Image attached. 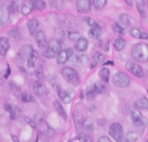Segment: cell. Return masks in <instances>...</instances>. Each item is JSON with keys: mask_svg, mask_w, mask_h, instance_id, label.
Masks as SVG:
<instances>
[{"mask_svg": "<svg viewBox=\"0 0 148 142\" xmlns=\"http://www.w3.org/2000/svg\"><path fill=\"white\" fill-rule=\"evenodd\" d=\"M132 57L139 62L148 61V44L145 43L136 44L131 51Z\"/></svg>", "mask_w": 148, "mask_h": 142, "instance_id": "1", "label": "cell"}, {"mask_svg": "<svg viewBox=\"0 0 148 142\" xmlns=\"http://www.w3.org/2000/svg\"><path fill=\"white\" fill-rule=\"evenodd\" d=\"M61 51V44L56 39H50L47 43L46 47L45 48L42 54L47 59H51L57 57Z\"/></svg>", "mask_w": 148, "mask_h": 142, "instance_id": "2", "label": "cell"}, {"mask_svg": "<svg viewBox=\"0 0 148 142\" xmlns=\"http://www.w3.org/2000/svg\"><path fill=\"white\" fill-rule=\"evenodd\" d=\"M62 75L64 79L74 86L78 85L79 77L77 72L72 68L65 67L62 69Z\"/></svg>", "mask_w": 148, "mask_h": 142, "instance_id": "3", "label": "cell"}, {"mask_svg": "<svg viewBox=\"0 0 148 142\" xmlns=\"http://www.w3.org/2000/svg\"><path fill=\"white\" fill-rule=\"evenodd\" d=\"M112 82L113 84L117 87L125 88L130 84V78L125 73L118 72L113 76Z\"/></svg>", "mask_w": 148, "mask_h": 142, "instance_id": "4", "label": "cell"}, {"mask_svg": "<svg viewBox=\"0 0 148 142\" xmlns=\"http://www.w3.org/2000/svg\"><path fill=\"white\" fill-rule=\"evenodd\" d=\"M57 91L59 99L65 104H69L72 102L76 95L75 91L70 88L62 89L60 86H57Z\"/></svg>", "mask_w": 148, "mask_h": 142, "instance_id": "5", "label": "cell"}, {"mask_svg": "<svg viewBox=\"0 0 148 142\" xmlns=\"http://www.w3.org/2000/svg\"><path fill=\"white\" fill-rule=\"evenodd\" d=\"M109 133L117 142H120L123 136V129L121 125L118 122L112 124L109 128Z\"/></svg>", "mask_w": 148, "mask_h": 142, "instance_id": "6", "label": "cell"}, {"mask_svg": "<svg viewBox=\"0 0 148 142\" xmlns=\"http://www.w3.org/2000/svg\"><path fill=\"white\" fill-rule=\"evenodd\" d=\"M131 118L134 123L139 127H146L148 125L147 119L144 117L138 109H134L131 112Z\"/></svg>", "mask_w": 148, "mask_h": 142, "instance_id": "7", "label": "cell"}, {"mask_svg": "<svg viewBox=\"0 0 148 142\" xmlns=\"http://www.w3.org/2000/svg\"><path fill=\"white\" fill-rule=\"evenodd\" d=\"M33 48L31 45L26 44L23 46L16 54V59L19 63H23L29 57Z\"/></svg>", "mask_w": 148, "mask_h": 142, "instance_id": "8", "label": "cell"}, {"mask_svg": "<svg viewBox=\"0 0 148 142\" xmlns=\"http://www.w3.org/2000/svg\"><path fill=\"white\" fill-rule=\"evenodd\" d=\"M125 68L133 75L138 78H142L144 76L143 70L142 67L138 64L128 61L125 64Z\"/></svg>", "mask_w": 148, "mask_h": 142, "instance_id": "9", "label": "cell"}, {"mask_svg": "<svg viewBox=\"0 0 148 142\" xmlns=\"http://www.w3.org/2000/svg\"><path fill=\"white\" fill-rule=\"evenodd\" d=\"M73 55V50L72 48H66L61 50L57 57V61L58 64H63L69 60Z\"/></svg>", "mask_w": 148, "mask_h": 142, "instance_id": "10", "label": "cell"}, {"mask_svg": "<svg viewBox=\"0 0 148 142\" xmlns=\"http://www.w3.org/2000/svg\"><path fill=\"white\" fill-rule=\"evenodd\" d=\"M91 2L88 0H78L75 3L76 10L80 13H87L91 10Z\"/></svg>", "mask_w": 148, "mask_h": 142, "instance_id": "11", "label": "cell"}, {"mask_svg": "<svg viewBox=\"0 0 148 142\" xmlns=\"http://www.w3.org/2000/svg\"><path fill=\"white\" fill-rule=\"evenodd\" d=\"M33 92L38 97H42L47 94V90L45 85L40 81H35L33 84Z\"/></svg>", "mask_w": 148, "mask_h": 142, "instance_id": "12", "label": "cell"}, {"mask_svg": "<svg viewBox=\"0 0 148 142\" xmlns=\"http://www.w3.org/2000/svg\"><path fill=\"white\" fill-rule=\"evenodd\" d=\"M4 109L9 113V118L10 119H14L17 118L21 112V110L18 106L9 103L5 104Z\"/></svg>", "mask_w": 148, "mask_h": 142, "instance_id": "13", "label": "cell"}, {"mask_svg": "<svg viewBox=\"0 0 148 142\" xmlns=\"http://www.w3.org/2000/svg\"><path fill=\"white\" fill-rule=\"evenodd\" d=\"M35 40L38 47L40 48H45L47 44V39L45 32L41 30L37 31L35 33Z\"/></svg>", "mask_w": 148, "mask_h": 142, "instance_id": "14", "label": "cell"}, {"mask_svg": "<svg viewBox=\"0 0 148 142\" xmlns=\"http://www.w3.org/2000/svg\"><path fill=\"white\" fill-rule=\"evenodd\" d=\"M88 45V42L87 39L84 37H80L76 40L74 44V48L77 52H84L87 50Z\"/></svg>", "mask_w": 148, "mask_h": 142, "instance_id": "15", "label": "cell"}, {"mask_svg": "<svg viewBox=\"0 0 148 142\" xmlns=\"http://www.w3.org/2000/svg\"><path fill=\"white\" fill-rule=\"evenodd\" d=\"M9 47L10 42L9 39L5 37H0V56H5Z\"/></svg>", "mask_w": 148, "mask_h": 142, "instance_id": "16", "label": "cell"}, {"mask_svg": "<svg viewBox=\"0 0 148 142\" xmlns=\"http://www.w3.org/2000/svg\"><path fill=\"white\" fill-rule=\"evenodd\" d=\"M10 13L8 8L5 6H0V25H5L9 19Z\"/></svg>", "mask_w": 148, "mask_h": 142, "instance_id": "17", "label": "cell"}, {"mask_svg": "<svg viewBox=\"0 0 148 142\" xmlns=\"http://www.w3.org/2000/svg\"><path fill=\"white\" fill-rule=\"evenodd\" d=\"M53 106L57 112V113L65 120L66 121L68 119V114H66L65 110L62 107L61 103L57 100H55L53 102Z\"/></svg>", "mask_w": 148, "mask_h": 142, "instance_id": "18", "label": "cell"}, {"mask_svg": "<svg viewBox=\"0 0 148 142\" xmlns=\"http://www.w3.org/2000/svg\"><path fill=\"white\" fill-rule=\"evenodd\" d=\"M134 106L136 109L148 110V99L146 97L138 99L134 102Z\"/></svg>", "mask_w": 148, "mask_h": 142, "instance_id": "19", "label": "cell"}, {"mask_svg": "<svg viewBox=\"0 0 148 142\" xmlns=\"http://www.w3.org/2000/svg\"><path fill=\"white\" fill-rule=\"evenodd\" d=\"M38 58V52L36 50L33 49L31 51L28 59L27 66L28 68H33L35 67V63Z\"/></svg>", "mask_w": 148, "mask_h": 142, "instance_id": "20", "label": "cell"}, {"mask_svg": "<svg viewBox=\"0 0 148 142\" xmlns=\"http://www.w3.org/2000/svg\"><path fill=\"white\" fill-rule=\"evenodd\" d=\"M73 122L77 128L82 126V124L84 120L82 113L78 110L74 111L73 113Z\"/></svg>", "mask_w": 148, "mask_h": 142, "instance_id": "21", "label": "cell"}, {"mask_svg": "<svg viewBox=\"0 0 148 142\" xmlns=\"http://www.w3.org/2000/svg\"><path fill=\"white\" fill-rule=\"evenodd\" d=\"M105 59V58L102 54L98 52H96L93 56L92 61L90 65V68L91 69L94 68L97 65L103 62Z\"/></svg>", "mask_w": 148, "mask_h": 142, "instance_id": "22", "label": "cell"}, {"mask_svg": "<svg viewBox=\"0 0 148 142\" xmlns=\"http://www.w3.org/2000/svg\"><path fill=\"white\" fill-rule=\"evenodd\" d=\"M39 25V22L36 18H32L28 21L27 27L29 31V32L34 35L36 33V30Z\"/></svg>", "mask_w": 148, "mask_h": 142, "instance_id": "23", "label": "cell"}, {"mask_svg": "<svg viewBox=\"0 0 148 142\" xmlns=\"http://www.w3.org/2000/svg\"><path fill=\"white\" fill-rule=\"evenodd\" d=\"M33 1H28L25 2L21 6V12L24 15H28L33 10Z\"/></svg>", "mask_w": 148, "mask_h": 142, "instance_id": "24", "label": "cell"}, {"mask_svg": "<svg viewBox=\"0 0 148 142\" xmlns=\"http://www.w3.org/2000/svg\"><path fill=\"white\" fill-rule=\"evenodd\" d=\"M101 27L98 24V26L92 28L88 31V35L91 39H96L99 38L101 35Z\"/></svg>", "mask_w": 148, "mask_h": 142, "instance_id": "25", "label": "cell"}, {"mask_svg": "<svg viewBox=\"0 0 148 142\" xmlns=\"http://www.w3.org/2000/svg\"><path fill=\"white\" fill-rule=\"evenodd\" d=\"M94 119L92 117H88L85 119L82 124V127L88 132H91L93 130Z\"/></svg>", "mask_w": 148, "mask_h": 142, "instance_id": "26", "label": "cell"}, {"mask_svg": "<svg viewBox=\"0 0 148 142\" xmlns=\"http://www.w3.org/2000/svg\"><path fill=\"white\" fill-rule=\"evenodd\" d=\"M139 139L138 134L135 132H128L124 138V142H137Z\"/></svg>", "mask_w": 148, "mask_h": 142, "instance_id": "27", "label": "cell"}, {"mask_svg": "<svg viewBox=\"0 0 148 142\" xmlns=\"http://www.w3.org/2000/svg\"><path fill=\"white\" fill-rule=\"evenodd\" d=\"M99 75L101 79L105 83H108L110 77L109 70L106 68H102L99 72Z\"/></svg>", "mask_w": 148, "mask_h": 142, "instance_id": "28", "label": "cell"}, {"mask_svg": "<svg viewBox=\"0 0 148 142\" xmlns=\"http://www.w3.org/2000/svg\"><path fill=\"white\" fill-rule=\"evenodd\" d=\"M125 40L121 38L116 39L113 43V46L117 51L122 50L125 46Z\"/></svg>", "mask_w": 148, "mask_h": 142, "instance_id": "29", "label": "cell"}, {"mask_svg": "<svg viewBox=\"0 0 148 142\" xmlns=\"http://www.w3.org/2000/svg\"><path fill=\"white\" fill-rule=\"evenodd\" d=\"M9 34L15 39H18L21 36V31L19 27H14L11 28L9 31Z\"/></svg>", "mask_w": 148, "mask_h": 142, "instance_id": "30", "label": "cell"}, {"mask_svg": "<svg viewBox=\"0 0 148 142\" xmlns=\"http://www.w3.org/2000/svg\"><path fill=\"white\" fill-rule=\"evenodd\" d=\"M7 8L10 13H16L18 11V5L16 1L9 2Z\"/></svg>", "mask_w": 148, "mask_h": 142, "instance_id": "31", "label": "cell"}, {"mask_svg": "<svg viewBox=\"0 0 148 142\" xmlns=\"http://www.w3.org/2000/svg\"><path fill=\"white\" fill-rule=\"evenodd\" d=\"M34 9L38 11H42L46 7L45 2L42 0H36L33 1Z\"/></svg>", "mask_w": 148, "mask_h": 142, "instance_id": "32", "label": "cell"}, {"mask_svg": "<svg viewBox=\"0 0 148 142\" xmlns=\"http://www.w3.org/2000/svg\"><path fill=\"white\" fill-rule=\"evenodd\" d=\"M69 61L71 64H72L73 66H80L81 65H83L82 61L81 59L80 55H73L71 58L69 59Z\"/></svg>", "mask_w": 148, "mask_h": 142, "instance_id": "33", "label": "cell"}, {"mask_svg": "<svg viewBox=\"0 0 148 142\" xmlns=\"http://www.w3.org/2000/svg\"><path fill=\"white\" fill-rule=\"evenodd\" d=\"M21 99L24 103H31L34 101V97L28 92H23L21 94Z\"/></svg>", "mask_w": 148, "mask_h": 142, "instance_id": "34", "label": "cell"}, {"mask_svg": "<svg viewBox=\"0 0 148 142\" xmlns=\"http://www.w3.org/2000/svg\"><path fill=\"white\" fill-rule=\"evenodd\" d=\"M112 28L114 33L117 34H123L124 32V29L118 23H114L112 25Z\"/></svg>", "mask_w": 148, "mask_h": 142, "instance_id": "35", "label": "cell"}, {"mask_svg": "<svg viewBox=\"0 0 148 142\" xmlns=\"http://www.w3.org/2000/svg\"><path fill=\"white\" fill-rule=\"evenodd\" d=\"M93 87L98 94H103L104 92H105V91L106 90V87L104 85H103L99 83H95L94 84Z\"/></svg>", "mask_w": 148, "mask_h": 142, "instance_id": "36", "label": "cell"}, {"mask_svg": "<svg viewBox=\"0 0 148 142\" xmlns=\"http://www.w3.org/2000/svg\"><path fill=\"white\" fill-rule=\"evenodd\" d=\"M76 139H77L80 142H92L91 137L84 133L79 134L76 137Z\"/></svg>", "mask_w": 148, "mask_h": 142, "instance_id": "37", "label": "cell"}, {"mask_svg": "<svg viewBox=\"0 0 148 142\" xmlns=\"http://www.w3.org/2000/svg\"><path fill=\"white\" fill-rule=\"evenodd\" d=\"M97 95L98 94L96 92V91L94 89V87L88 89L86 92V97L89 100H94Z\"/></svg>", "mask_w": 148, "mask_h": 142, "instance_id": "38", "label": "cell"}, {"mask_svg": "<svg viewBox=\"0 0 148 142\" xmlns=\"http://www.w3.org/2000/svg\"><path fill=\"white\" fill-rule=\"evenodd\" d=\"M120 22L125 25H128L130 23L129 16L127 13H122L119 16Z\"/></svg>", "mask_w": 148, "mask_h": 142, "instance_id": "39", "label": "cell"}, {"mask_svg": "<svg viewBox=\"0 0 148 142\" xmlns=\"http://www.w3.org/2000/svg\"><path fill=\"white\" fill-rule=\"evenodd\" d=\"M84 21L86 22V23L91 27L94 28L98 26V24L91 17L88 16H85L84 17Z\"/></svg>", "mask_w": 148, "mask_h": 142, "instance_id": "40", "label": "cell"}, {"mask_svg": "<svg viewBox=\"0 0 148 142\" xmlns=\"http://www.w3.org/2000/svg\"><path fill=\"white\" fill-rule=\"evenodd\" d=\"M107 1L106 0H94L92 1L94 6L98 9L103 8L106 3Z\"/></svg>", "mask_w": 148, "mask_h": 142, "instance_id": "41", "label": "cell"}, {"mask_svg": "<svg viewBox=\"0 0 148 142\" xmlns=\"http://www.w3.org/2000/svg\"><path fill=\"white\" fill-rule=\"evenodd\" d=\"M130 34L134 38L140 39V38L141 31L137 28H132L130 30Z\"/></svg>", "mask_w": 148, "mask_h": 142, "instance_id": "42", "label": "cell"}, {"mask_svg": "<svg viewBox=\"0 0 148 142\" xmlns=\"http://www.w3.org/2000/svg\"><path fill=\"white\" fill-rule=\"evenodd\" d=\"M35 74L36 76V77L39 79L41 80L43 78V68L41 66H38L36 69L35 70Z\"/></svg>", "mask_w": 148, "mask_h": 142, "instance_id": "43", "label": "cell"}, {"mask_svg": "<svg viewBox=\"0 0 148 142\" xmlns=\"http://www.w3.org/2000/svg\"><path fill=\"white\" fill-rule=\"evenodd\" d=\"M68 38L71 40H77L79 38V34L78 33L76 32H68Z\"/></svg>", "mask_w": 148, "mask_h": 142, "instance_id": "44", "label": "cell"}, {"mask_svg": "<svg viewBox=\"0 0 148 142\" xmlns=\"http://www.w3.org/2000/svg\"><path fill=\"white\" fill-rule=\"evenodd\" d=\"M9 87L10 88V89H12L14 92L15 93H18L20 92V88L13 81H10L9 83Z\"/></svg>", "mask_w": 148, "mask_h": 142, "instance_id": "45", "label": "cell"}, {"mask_svg": "<svg viewBox=\"0 0 148 142\" xmlns=\"http://www.w3.org/2000/svg\"><path fill=\"white\" fill-rule=\"evenodd\" d=\"M137 8L138 11L140 13L141 15L145 14V10H144V2L143 1H140L137 3Z\"/></svg>", "mask_w": 148, "mask_h": 142, "instance_id": "46", "label": "cell"}, {"mask_svg": "<svg viewBox=\"0 0 148 142\" xmlns=\"http://www.w3.org/2000/svg\"><path fill=\"white\" fill-rule=\"evenodd\" d=\"M23 118L24 119V121L29 125H30L32 128H36V124L35 123V122L34 121H32L31 119H30L29 118H28V117H26V116H24L23 117Z\"/></svg>", "mask_w": 148, "mask_h": 142, "instance_id": "47", "label": "cell"}, {"mask_svg": "<svg viewBox=\"0 0 148 142\" xmlns=\"http://www.w3.org/2000/svg\"><path fill=\"white\" fill-rule=\"evenodd\" d=\"M10 73H11V69H10V65L9 64L7 65V68L5 71V73L3 74V77L4 79H7L9 76L10 75Z\"/></svg>", "mask_w": 148, "mask_h": 142, "instance_id": "48", "label": "cell"}, {"mask_svg": "<svg viewBox=\"0 0 148 142\" xmlns=\"http://www.w3.org/2000/svg\"><path fill=\"white\" fill-rule=\"evenodd\" d=\"M97 142H112L106 136H102L100 137Z\"/></svg>", "mask_w": 148, "mask_h": 142, "instance_id": "49", "label": "cell"}, {"mask_svg": "<svg viewBox=\"0 0 148 142\" xmlns=\"http://www.w3.org/2000/svg\"><path fill=\"white\" fill-rule=\"evenodd\" d=\"M140 39H148V34L145 32H141L140 38Z\"/></svg>", "mask_w": 148, "mask_h": 142, "instance_id": "50", "label": "cell"}, {"mask_svg": "<svg viewBox=\"0 0 148 142\" xmlns=\"http://www.w3.org/2000/svg\"><path fill=\"white\" fill-rule=\"evenodd\" d=\"M11 138L13 142H20V140H18V137L15 135H11Z\"/></svg>", "mask_w": 148, "mask_h": 142, "instance_id": "51", "label": "cell"}, {"mask_svg": "<svg viewBox=\"0 0 148 142\" xmlns=\"http://www.w3.org/2000/svg\"><path fill=\"white\" fill-rule=\"evenodd\" d=\"M103 65H112V66H113L114 65V62L113 61L108 60L105 63H103Z\"/></svg>", "mask_w": 148, "mask_h": 142, "instance_id": "52", "label": "cell"}, {"mask_svg": "<svg viewBox=\"0 0 148 142\" xmlns=\"http://www.w3.org/2000/svg\"><path fill=\"white\" fill-rule=\"evenodd\" d=\"M3 79H2V77H1L0 76V86L3 84Z\"/></svg>", "mask_w": 148, "mask_h": 142, "instance_id": "53", "label": "cell"}, {"mask_svg": "<svg viewBox=\"0 0 148 142\" xmlns=\"http://www.w3.org/2000/svg\"><path fill=\"white\" fill-rule=\"evenodd\" d=\"M28 142H34L33 140H30V141H29Z\"/></svg>", "mask_w": 148, "mask_h": 142, "instance_id": "54", "label": "cell"}, {"mask_svg": "<svg viewBox=\"0 0 148 142\" xmlns=\"http://www.w3.org/2000/svg\"><path fill=\"white\" fill-rule=\"evenodd\" d=\"M146 142H148V139H147V141Z\"/></svg>", "mask_w": 148, "mask_h": 142, "instance_id": "55", "label": "cell"}, {"mask_svg": "<svg viewBox=\"0 0 148 142\" xmlns=\"http://www.w3.org/2000/svg\"><path fill=\"white\" fill-rule=\"evenodd\" d=\"M147 5H148V2H147Z\"/></svg>", "mask_w": 148, "mask_h": 142, "instance_id": "56", "label": "cell"}, {"mask_svg": "<svg viewBox=\"0 0 148 142\" xmlns=\"http://www.w3.org/2000/svg\"><path fill=\"white\" fill-rule=\"evenodd\" d=\"M0 117H1V114H0Z\"/></svg>", "mask_w": 148, "mask_h": 142, "instance_id": "57", "label": "cell"}]
</instances>
